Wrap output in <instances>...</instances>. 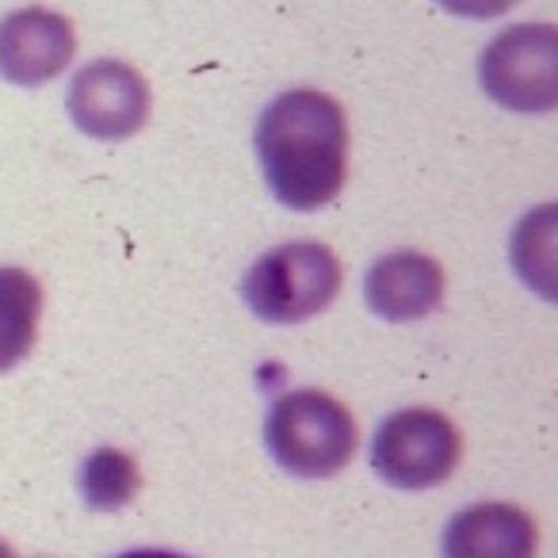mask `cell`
I'll return each instance as SVG.
<instances>
[{"instance_id": "1", "label": "cell", "mask_w": 558, "mask_h": 558, "mask_svg": "<svg viewBox=\"0 0 558 558\" xmlns=\"http://www.w3.org/2000/svg\"><path fill=\"white\" fill-rule=\"evenodd\" d=\"M256 154L283 207H329L349 180V116L329 93L291 88L264 108Z\"/></svg>"}, {"instance_id": "2", "label": "cell", "mask_w": 558, "mask_h": 558, "mask_svg": "<svg viewBox=\"0 0 558 558\" xmlns=\"http://www.w3.org/2000/svg\"><path fill=\"white\" fill-rule=\"evenodd\" d=\"M271 459L295 478H337L352 463L360 428L352 410L326 390H288L264 421Z\"/></svg>"}, {"instance_id": "3", "label": "cell", "mask_w": 558, "mask_h": 558, "mask_svg": "<svg viewBox=\"0 0 558 558\" xmlns=\"http://www.w3.org/2000/svg\"><path fill=\"white\" fill-rule=\"evenodd\" d=\"M344 288L341 256L322 241H288L276 245L245 271L241 299L260 322L299 326L337 303Z\"/></svg>"}, {"instance_id": "4", "label": "cell", "mask_w": 558, "mask_h": 558, "mask_svg": "<svg viewBox=\"0 0 558 558\" xmlns=\"http://www.w3.org/2000/svg\"><path fill=\"white\" fill-rule=\"evenodd\" d=\"M463 463V436L456 421L428 405L398 410L375 428L372 466L395 489H433Z\"/></svg>"}, {"instance_id": "5", "label": "cell", "mask_w": 558, "mask_h": 558, "mask_svg": "<svg viewBox=\"0 0 558 558\" xmlns=\"http://www.w3.org/2000/svg\"><path fill=\"white\" fill-rule=\"evenodd\" d=\"M482 88L520 116L558 108V32L550 24H517L482 50Z\"/></svg>"}, {"instance_id": "6", "label": "cell", "mask_w": 558, "mask_h": 558, "mask_svg": "<svg viewBox=\"0 0 558 558\" xmlns=\"http://www.w3.org/2000/svg\"><path fill=\"white\" fill-rule=\"evenodd\" d=\"M65 108H70L77 131H85L88 138L123 142L146 126L154 93H149V81L131 62L96 58L70 81Z\"/></svg>"}, {"instance_id": "7", "label": "cell", "mask_w": 558, "mask_h": 558, "mask_svg": "<svg viewBox=\"0 0 558 558\" xmlns=\"http://www.w3.org/2000/svg\"><path fill=\"white\" fill-rule=\"evenodd\" d=\"M77 58V32L62 12L43 4L0 20V77L20 88H39L62 77Z\"/></svg>"}, {"instance_id": "8", "label": "cell", "mask_w": 558, "mask_h": 558, "mask_svg": "<svg viewBox=\"0 0 558 558\" xmlns=\"http://www.w3.org/2000/svg\"><path fill=\"white\" fill-rule=\"evenodd\" d=\"M364 299L383 322H421L444 303V268L421 248H398L367 268Z\"/></svg>"}, {"instance_id": "9", "label": "cell", "mask_w": 558, "mask_h": 558, "mask_svg": "<svg viewBox=\"0 0 558 558\" xmlns=\"http://www.w3.org/2000/svg\"><path fill=\"white\" fill-rule=\"evenodd\" d=\"M539 524L524 509L482 501L456 512L444 527V558H535Z\"/></svg>"}, {"instance_id": "10", "label": "cell", "mask_w": 558, "mask_h": 558, "mask_svg": "<svg viewBox=\"0 0 558 558\" xmlns=\"http://www.w3.org/2000/svg\"><path fill=\"white\" fill-rule=\"evenodd\" d=\"M43 283L27 268H0V375L20 367L39 344Z\"/></svg>"}, {"instance_id": "11", "label": "cell", "mask_w": 558, "mask_h": 558, "mask_svg": "<svg viewBox=\"0 0 558 558\" xmlns=\"http://www.w3.org/2000/svg\"><path fill=\"white\" fill-rule=\"evenodd\" d=\"M142 494L138 459L123 448H100L81 463V497L93 512H119Z\"/></svg>"}, {"instance_id": "12", "label": "cell", "mask_w": 558, "mask_h": 558, "mask_svg": "<svg viewBox=\"0 0 558 558\" xmlns=\"http://www.w3.org/2000/svg\"><path fill=\"white\" fill-rule=\"evenodd\" d=\"M555 207H539L517 226L512 238V260L527 288L543 299L555 295Z\"/></svg>"}, {"instance_id": "13", "label": "cell", "mask_w": 558, "mask_h": 558, "mask_svg": "<svg viewBox=\"0 0 558 558\" xmlns=\"http://www.w3.org/2000/svg\"><path fill=\"white\" fill-rule=\"evenodd\" d=\"M440 9H448L451 16H466V20H494L501 12H509L520 0H436Z\"/></svg>"}, {"instance_id": "14", "label": "cell", "mask_w": 558, "mask_h": 558, "mask_svg": "<svg viewBox=\"0 0 558 558\" xmlns=\"http://www.w3.org/2000/svg\"><path fill=\"white\" fill-rule=\"evenodd\" d=\"M119 558H187V555H172V550H131V555Z\"/></svg>"}, {"instance_id": "15", "label": "cell", "mask_w": 558, "mask_h": 558, "mask_svg": "<svg viewBox=\"0 0 558 558\" xmlns=\"http://www.w3.org/2000/svg\"><path fill=\"white\" fill-rule=\"evenodd\" d=\"M0 558H20V555H16V547H12V543L0 539Z\"/></svg>"}]
</instances>
